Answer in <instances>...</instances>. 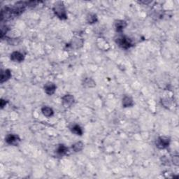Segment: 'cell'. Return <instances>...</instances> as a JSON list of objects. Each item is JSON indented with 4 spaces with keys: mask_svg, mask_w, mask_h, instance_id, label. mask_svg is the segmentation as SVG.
Segmentation results:
<instances>
[{
    "mask_svg": "<svg viewBox=\"0 0 179 179\" xmlns=\"http://www.w3.org/2000/svg\"><path fill=\"white\" fill-rule=\"evenodd\" d=\"M116 44L122 48L127 49L133 46V42L129 37L126 36H120L116 39Z\"/></svg>",
    "mask_w": 179,
    "mask_h": 179,
    "instance_id": "obj_2",
    "label": "cell"
},
{
    "mask_svg": "<svg viewBox=\"0 0 179 179\" xmlns=\"http://www.w3.org/2000/svg\"><path fill=\"white\" fill-rule=\"evenodd\" d=\"M24 59V55L19 51H14L11 54V60L15 62H21Z\"/></svg>",
    "mask_w": 179,
    "mask_h": 179,
    "instance_id": "obj_7",
    "label": "cell"
},
{
    "mask_svg": "<svg viewBox=\"0 0 179 179\" xmlns=\"http://www.w3.org/2000/svg\"><path fill=\"white\" fill-rule=\"evenodd\" d=\"M5 141L7 142L8 144L16 146V145H18L19 143L21 142V139H20V137L17 135V134H9L5 137Z\"/></svg>",
    "mask_w": 179,
    "mask_h": 179,
    "instance_id": "obj_4",
    "label": "cell"
},
{
    "mask_svg": "<svg viewBox=\"0 0 179 179\" xmlns=\"http://www.w3.org/2000/svg\"><path fill=\"white\" fill-rule=\"evenodd\" d=\"M69 130H71L72 133H74L76 135L78 136H82L83 133V129L81 128L80 126L78 124H76V123H74V124H71L70 125Z\"/></svg>",
    "mask_w": 179,
    "mask_h": 179,
    "instance_id": "obj_10",
    "label": "cell"
},
{
    "mask_svg": "<svg viewBox=\"0 0 179 179\" xmlns=\"http://www.w3.org/2000/svg\"><path fill=\"white\" fill-rule=\"evenodd\" d=\"M115 29H116L117 32H122L124 30L125 28L127 27V22L125 21H122V20H118L115 22L114 24Z\"/></svg>",
    "mask_w": 179,
    "mask_h": 179,
    "instance_id": "obj_9",
    "label": "cell"
},
{
    "mask_svg": "<svg viewBox=\"0 0 179 179\" xmlns=\"http://www.w3.org/2000/svg\"><path fill=\"white\" fill-rule=\"evenodd\" d=\"M83 147L84 144H83V142L81 141H78L72 145V149L76 153L80 152V151L82 150L83 149Z\"/></svg>",
    "mask_w": 179,
    "mask_h": 179,
    "instance_id": "obj_16",
    "label": "cell"
},
{
    "mask_svg": "<svg viewBox=\"0 0 179 179\" xmlns=\"http://www.w3.org/2000/svg\"><path fill=\"white\" fill-rule=\"evenodd\" d=\"M11 78V72L9 69H6L4 71H2L1 74V83L6 82Z\"/></svg>",
    "mask_w": 179,
    "mask_h": 179,
    "instance_id": "obj_14",
    "label": "cell"
},
{
    "mask_svg": "<svg viewBox=\"0 0 179 179\" xmlns=\"http://www.w3.org/2000/svg\"><path fill=\"white\" fill-rule=\"evenodd\" d=\"M97 21V17L94 13H90L87 16V22L89 24L95 23Z\"/></svg>",
    "mask_w": 179,
    "mask_h": 179,
    "instance_id": "obj_17",
    "label": "cell"
},
{
    "mask_svg": "<svg viewBox=\"0 0 179 179\" xmlns=\"http://www.w3.org/2000/svg\"><path fill=\"white\" fill-rule=\"evenodd\" d=\"M53 12L57 16L58 18L61 20H66L67 18V14L66 11V8L63 2H57L55 3L54 7H53Z\"/></svg>",
    "mask_w": 179,
    "mask_h": 179,
    "instance_id": "obj_1",
    "label": "cell"
},
{
    "mask_svg": "<svg viewBox=\"0 0 179 179\" xmlns=\"http://www.w3.org/2000/svg\"><path fill=\"white\" fill-rule=\"evenodd\" d=\"M55 151H56V154H57L58 156H60V157L64 156L66 155L67 152H68V148L63 144H60L58 145Z\"/></svg>",
    "mask_w": 179,
    "mask_h": 179,
    "instance_id": "obj_13",
    "label": "cell"
},
{
    "mask_svg": "<svg viewBox=\"0 0 179 179\" xmlns=\"http://www.w3.org/2000/svg\"><path fill=\"white\" fill-rule=\"evenodd\" d=\"M74 102V97L71 94H65L62 97V105L66 108H69L71 106Z\"/></svg>",
    "mask_w": 179,
    "mask_h": 179,
    "instance_id": "obj_5",
    "label": "cell"
},
{
    "mask_svg": "<svg viewBox=\"0 0 179 179\" xmlns=\"http://www.w3.org/2000/svg\"><path fill=\"white\" fill-rule=\"evenodd\" d=\"M172 162H173V164L176 165V166H178V165H179V158H178V155L173 156Z\"/></svg>",
    "mask_w": 179,
    "mask_h": 179,
    "instance_id": "obj_18",
    "label": "cell"
},
{
    "mask_svg": "<svg viewBox=\"0 0 179 179\" xmlns=\"http://www.w3.org/2000/svg\"><path fill=\"white\" fill-rule=\"evenodd\" d=\"M171 140L167 136H159L156 140L155 145L156 147L159 149H165L169 147Z\"/></svg>",
    "mask_w": 179,
    "mask_h": 179,
    "instance_id": "obj_3",
    "label": "cell"
},
{
    "mask_svg": "<svg viewBox=\"0 0 179 179\" xmlns=\"http://www.w3.org/2000/svg\"><path fill=\"white\" fill-rule=\"evenodd\" d=\"M83 87H85V88H92L96 86V83H95V81L91 78H84V80H83Z\"/></svg>",
    "mask_w": 179,
    "mask_h": 179,
    "instance_id": "obj_12",
    "label": "cell"
},
{
    "mask_svg": "<svg viewBox=\"0 0 179 179\" xmlns=\"http://www.w3.org/2000/svg\"><path fill=\"white\" fill-rule=\"evenodd\" d=\"M41 112L42 113L44 114V116L47 117H50L54 115V111H53L51 108L48 107V106H44V107L41 108Z\"/></svg>",
    "mask_w": 179,
    "mask_h": 179,
    "instance_id": "obj_15",
    "label": "cell"
},
{
    "mask_svg": "<svg viewBox=\"0 0 179 179\" xmlns=\"http://www.w3.org/2000/svg\"><path fill=\"white\" fill-rule=\"evenodd\" d=\"M83 39L79 37H74L70 43V46L74 49H78L83 46Z\"/></svg>",
    "mask_w": 179,
    "mask_h": 179,
    "instance_id": "obj_8",
    "label": "cell"
},
{
    "mask_svg": "<svg viewBox=\"0 0 179 179\" xmlns=\"http://www.w3.org/2000/svg\"><path fill=\"white\" fill-rule=\"evenodd\" d=\"M56 88H57V87H56L54 83L51 82L46 83L44 87V91L48 95H52L54 94L56 90Z\"/></svg>",
    "mask_w": 179,
    "mask_h": 179,
    "instance_id": "obj_6",
    "label": "cell"
},
{
    "mask_svg": "<svg viewBox=\"0 0 179 179\" xmlns=\"http://www.w3.org/2000/svg\"><path fill=\"white\" fill-rule=\"evenodd\" d=\"M133 105H134V101L131 97L125 95V96L122 98L123 107L125 108L131 107V106H133Z\"/></svg>",
    "mask_w": 179,
    "mask_h": 179,
    "instance_id": "obj_11",
    "label": "cell"
}]
</instances>
